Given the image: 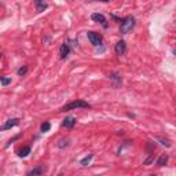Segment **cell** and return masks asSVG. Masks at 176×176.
I'll list each match as a JSON object with an SVG mask.
<instances>
[{
    "instance_id": "obj_1",
    "label": "cell",
    "mask_w": 176,
    "mask_h": 176,
    "mask_svg": "<svg viewBox=\"0 0 176 176\" xmlns=\"http://www.w3.org/2000/svg\"><path fill=\"white\" fill-rule=\"evenodd\" d=\"M91 108V105L88 103V102L83 101V99H76V101L70 102V103L65 105L61 111H68V110H76V109H90Z\"/></svg>"
},
{
    "instance_id": "obj_2",
    "label": "cell",
    "mask_w": 176,
    "mask_h": 176,
    "mask_svg": "<svg viewBox=\"0 0 176 176\" xmlns=\"http://www.w3.org/2000/svg\"><path fill=\"white\" fill-rule=\"evenodd\" d=\"M134 26H135V18L132 15H128L121 20L120 32L123 33V35H127V33H129L131 30L134 29Z\"/></svg>"
},
{
    "instance_id": "obj_3",
    "label": "cell",
    "mask_w": 176,
    "mask_h": 176,
    "mask_svg": "<svg viewBox=\"0 0 176 176\" xmlns=\"http://www.w3.org/2000/svg\"><path fill=\"white\" fill-rule=\"evenodd\" d=\"M87 36H88V40L91 41L92 46L96 47V46H101V44H102V36L99 35V33H96V32H88Z\"/></svg>"
},
{
    "instance_id": "obj_4",
    "label": "cell",
    "mask_w": 176,
    "mask_h": 176,
    "mask_svg": "<svg viewBox=\"0 0 176 176\" xmlns=\"http://www.w3.org/2000/svg\"><path fill=\"white\" fill-rule=\"evenodd\" d=\"M20 124V118H10V120H7L2 127H0V131H7V129H11V128L17 127V125Z\"/></svg>"
},
{
    "instance_id": "obj_5",
    "label": "cell",
    "mask_w": 176,
    "mask_h": 176,
    "mask_svg": "<svg viewBox=\"0 0 176 176\" xmlns=\"http://www.w3.org/2000/svg\"><path fill=\"white\" fill-rule=\"evenodd\" d=\"M91 20L94 21V22H98V23H101V25H103V28H108V21H106V18H105L103 14L94 13L91 15Z\"/></svg>"
},
{
    "instance_id": "obj_6",
    "label": "cell",
    "mask_w": 176,
    "mask_h": 176,
    "mask_svg": "<svg viewBox=\"0 0 176 176\" xmlns=\"http://www.w3.org/2000/svg\"><path fill=\"white\" fill-rule=\"evenodd\" d=\"M114 50H116V54H117V55H124L125 50H127V44H125L124 40L118 41L117 44H116V47H114Z\"/></svg>"
},
{
    "instance_id": "obj_7",
    "label": "cell",
    "mask_w": 176,
    "mask_h": 176,
    "mask_svg": "<svg viewBox=\"0 0 176 176\" xmlns=\"http://www.w3.org/2000/svg\"><path fill=\"white\" fill-rule=\"evenodd\" d=\"M69 52H70V48H69V44H62L61 46V50H59V55H61V58L62 59H66L69 55Z\"/></svg>"
},
{
    "instance_id": "obj_8",
    "label": "cell",
    "mask_w": 176,
    "mask_h": 176,
    "mask_svg": "<svg viewBox=\"0 0 176 176\" xmlns=\"http://www.w3.org/2000/svg\"><path fill=\"white\" fill-rule=\"evenodd\" d=\"M74 124H76V118L74 117H66L65 120H63V123H62V125L63 127H66V128H72Z\"/></svg>"
},
{
    "instance_id": "obj_9",
    "label": "cell",
    "mask_w": 176,
    "mask_h": 176,
    "mask_svg": "<svg viewBox=\"0 0 176 176\" xmlns=\"http://www.w3.org/2000/svg\"><path fill=\"white\" fill-rule=\"evenodd\" d=\"M30 154V147L29 146H25V147H22L20 150V154L18 156L21 157V158H25V157H28Z\"/></svg>"
},
{
    "instance_id": "obj_10",
    "label": "cell",
    "mask_w": 176,
    "mask_h": 176,
    "mask_svg": "<svg viewBox=\"0 0 176 176\" xmlns=\"http://www.w3.org/2000/svg\"><path fill=\"white\" fill-rule=\"evenodd\" d=\"M166 162H168V156H166V154H162V156L158 158V161H157V165L164 166V165H166Z\"/></svg>"
},
{
    "instance_id": "obj_11",
    "label": "cell",
    "mask_w": 176,
    "mask_h": 176,
    "mask_svg": "<svg viewBox=\"0 0 176 176\" xmlns=\"http://www.w3.org/2000/svg\"><path fill=\"white\" fill-rule=\"evenodd\" d=\"M36 6H37V11H39V13H41V11H44L47 8V3L40 2V0H37L36 2Z\"/></svg>"
},
{
    "instance_id": "obj_12",
    "label": "cell",
    "mask_w": 176,
    "mask_h": 176,
    "mask_svg": "<svg viewBox=\"0 0 176 176\" xmlns=\"http://www.w3.org/2000/svg\"><path fill=\"white\" fill-rule=\"evenodd\" d=\"M157 140H158V142H161V144H164L165 147H171V146H172V144H171V140H169V139H165V138L158 136V138H157Z\"/></svg>"
},
{
    "instance_id": "obj_13",
    "label": "cell",
    "mask_w": 176,
    "mask_h": 176,
    "mask_svg": "<svg viewBox=\"0 0 176 176\" xmlns=\"http://www.w3.org/2000/svg\"><path fill=\"white\" fill-rule=\"evenodd\" d=\"M69 142H70V139H61L58 142V144H56V146H58L59 149H63V147L69 146Z\"/></svg>"
},
{
    "instance_id": "obj_14",
    "label": "cell",
    "mask_w": 176,
    "mask_h": 176,
    "mask_svg": "<svg viewBox=\"0 0 176 176\" xmlns=\"http://www.w3.org/2000/svg\"><path fill=\"white\" fill-rule=\"evenodd\" d=\"M92 157H94L92 154H90V156L84 157V158H83V160L80 161V164H81V165H84V166H85V165H88V164H90V161L92 160Z\"/></svg>"
},
{
    "instance_id": "obj_15",
    "label": "cell",
    "mask_w": 176,
    "mask_h": 176,
    "mask_svg": "<svg viewBox=\"0 0 176 176\" xmlns=\"http://www.w3.org/2000/svg\"><path fill=\"white\" fill-rule=\"evenodd\" d=\"M50 128H51V124H50L48 121H46V123L41 124V128H40V129H41V132H48Z\"/></svg>"
},
{
    "instance_id": "obj_16",
    "label": "cell",
    "mask_w": 176,
    "mask_h": 176,
    "mask_svg": "<svg viewBox=\"0 0 176 176\" xmlns=\"http://www.w3.org/2000/svg\"><path fill=\"white\" fill-rule=\"evenodd\" d=\"M26 72H28V66H22V68H20V69H18V72H17V74L22 77V76H25V74H26Z\"/></svg>"
},
{
    "instance_id": "obj_17",
    "label": "cell",
    "mask_w": 176,
    "mask_h": 176,
    "mask_svg": "<svg viewBox=\"0 0 176 176\" xmlns=\"http://www.w3.org/2000/svg\"><path fill=\"white\" fill-rule=\"evenodd\" d=\"M0 83H2V85H8L11 83V78L10 77H0Z\"/></svg>"
},
{
    "instance_id": "obj_18",
    "label": "cell",
    "mask_w": 176,
    "mask_h": 176,
    "mask_svg": "<svg viewBox=\"0 0 176 176\" xmlns=\"http://www.w3.org/2000/svg\"><path fill=\"white\" fill-rule=\"evenodd\" d=\"M43 172V168L41 166H39V168H36L35 171H32V172L29 173V176H36V175H39V173H41Z\"/></svg>"
},
{
    "instance_id": "obj_19",
    "label": "cell",
    "mask_w": 176,
    "mask_h": 176,
    "mask_svg": "<svg viewBox=\"0 0 176 176\" xmlns=\"http://www.w3.org/2000/svg\"><path fill=\"white\" fill-rule=\"evenodd\" d=\"M153 161H154V157H153V156H151V157H150V158H147V160H146V161H144V165H147V164H150V162H153Z\"/></svg>"
},
{
    "instance_id": "obj_20",
    "label": "cell",
    "mask_w": 176,
    "mask_h": 176,
    "mask_svg": "<svg viewBox=\"0 0 176 176\" xmlns=\"http://www.w3.org/2000/svg\"><path fill=\"white\" fill-rule=\"evenodd\" d=\"M0 58H2V54H0Z\"/></svg>"
},
{
    "instance_id": "obj_21",
    "label": "cell",
    "mask_w": 176,
    "mask_h": 176,
    "mask_svg": "<svg viewBox=\"0 0 176 176\" xmlns=\"http://www.w3.org/2000/svg\"><path fill=\"white\" fill-rule=\"evenodd\" d=\"M150 176H154V175H150Z\"/></svg>"
},
{
    "instance_id": "obj_22",
    "label": "cell",
    "mask_w": 176,
    "mask_h": 176,
    "mask_svg": "<svg viewBox=\"0 0 176 176\" xmlns=\"http://www.w3.org/2000/svg\"><path fill=\"white\" fill-rule=\"evenodd\" d=\"M28 176H29V175H28Z\"/></svg>"
}]
</instances>
